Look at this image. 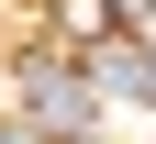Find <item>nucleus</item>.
<instances>
[{"label":"nucleus","mask_w":156,"mask_h":144,"mask_svg":"<svg viewBox=\"0 0 156 144\" xmlns=\"http://www.w3.org/2000/svg\"><path fill=\"white\" fill-rule=\"evenodd\" d=\"M89 89L145 100V111H156V55H145V45H101V55H89Z\"/></svg>","instance_id":"obj_2"},{"label":"nucleus","mask_w":156,"mask_h":144,"mask_svg":"<svg viewBox=\"0 0 156 144\" xmlns=\"http://www.w3.org/2000/svg\"><path fill=\"white\" fill-rule=\"evenodd\" d=\"M67 33H89V45H101V33H112V0H67Z\"/></svg>","instance_id":"obj_3"},{"label":"nucleus","mask_w":156,"mask_h":144,"mask_svg":"<svg viewBox=\"0 0 156 144\" xmlns=\"http://www.w3.org/2000/svg\"><path fill=\"white\" fill-rule=\"evenodd\" d=\"M23 122L34 133H89V67H67V55L45 67V55H34L23 67Z\"/></svg>","instance_id":"obj_1"},{"label":"nucleus","mask_w":156,"mask_h":144,"mask_svg":"<svg viewBox=\"0 0 156 144\" xmlns=\"http://www.w3.org/2000/svg\"><path fill=\"white\" fill-rule=\"evenodd\" d=\"M145 11H156V0H112V22H145Z\"/></svg>","instance_id":"obj_4"}]
</instances>
